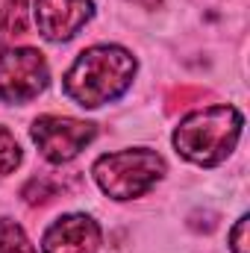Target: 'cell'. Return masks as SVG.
Instances as JSON below:
<instances>
[{
    "label": "cell",
    "instance_id": "6da1fadb",
    "mask_svg": "<svg viewBox=\"0 0 250 253\" xmlns=\"http://www.w3.org/2000/svg\"><path fill=\"white\" fill-rule=\"evenodd\" d=\"M132 74L135 59L124 47L100 44L77 56V62L65 74V94L83 109H97L124 94L132 83Z\"/></svg>",
    "mask_w": 250,
    "mask_h": 253
},
{
    "label": "cell",
    "instance_id": "7a4b0ae2",
    "mask_svg": "<svg viewBox=\"0 0 250 253\" xmlns=\"http://www.w3.org/2000/svg\"><path fill=\"white\" fill-rule=\"evenodd\" d=\"M242 112L236 106H209L191 112L174 132L177 153L194 165H218L230 156L242 135Z\"/></svg>",
    "mask_w": 250,
    "mask_h": 253
},
{
    "label": "cell",
    "instance_id": "3957f363",
    "mask_svg": "<svg viewBox=\"0 0 250 253\" xmlns=\"http://www.w3.org/2000/svg\"><path fill=\"white\" fill-rule=\"evenodd\" d=\"M165 174V162L153 150H121L106 153L94 162V180L97 186L115 200H132L150 191Z\"/></svg>",
    "mask_w": 250,
    "mask_h": 253
},
{
    "label": "cell",
    "instance_id": "277c9868",
    "mask_svg": "<svg viewBox=\"0 0 250 253\" xmlns=\"http://www.w3.org/2000/svg\"><path fill=\"white\" fill-rule=\"evenodd\" d=\"M50 71L39 50L15 47L0 56V97L6 103H27L47 88Z\"/></svg>",
    "mask_w": 250,
    "mask_h": 253
},
{
    "label": "cell",
    "instance_id": "5b68a950",
    "mask_svg": "<svg viewBox=\"0 0 250 253\" xmlns=\"http://www.w3.org/2000/svg\"><path fill=\"white\" fill-rule=\"evenodd\" d=\"M33 141L39 144L42 156L47 162H71L91 138H94V124L77 121V118H62V115H42L33 124Z\"/></svg>",
    "mask_w": 250,
    "mask_h": 253
},
{
    "label": "cell",
    "instance_id": "8992f818",
    "mask_svg": "<svg viewBox=\"0 0 250 253\" xmlns=\"http://www.w3.org/2000/svg\"><path fill=\"white\" fill-rule=\"evenodd\" d=\"M91 15H94L91 0H36L39 33L50 42L74 39Z\"/></svg>",
    "mask_w": 250,
    "mask_h": 253
},
{
    "label": "cell",
    "instance_id": "52a82bcc",
    "mask_svg": "<svg viewBox=\"0 0 250 253\" xmlns=\"http://www.w3.org/2000/svg\"><path fill=\"white\" fill-rule=\"evenodd\" d=\"M44 253H97L100 227L88 215H65L44 233Z\"/></svg>",
    "mask_w": 250,
    "mask_h": 253
},
{
    "label": "cell",
    "instance_id": "ba28073f",
    "mask_svg": "<svg viewBox=\"0 0 250 253\" xmlns=\"http://www.w3.org/2000/svg\"><path fill=\"white\" fill-rule=\"evenodd\" d=\"M27 33V0H6L0 12V47L12 44Z\"/></svg>",
    "mask_w": 250,
    "mask_h": 253
},
{
    "label": "cell",
    "instance_id": "9c48e42d",
    "mask_svg": "<svg viewBox=\"0 0 250 253\" xmlns=\"http://www.w3.org/2000/svg\"><path fill=\"white\" fill-rule=\"evenodd\" d=\"M0 253H36V248L15 221H0Z\"/></svg>",
    "mask_w": 250,
    "mask_h": 253
},
{
    "label": "cell",
    "instance_id": "30bf717a",
    "mask_svg": "<svg viewBox=\"0 0 250 253\" xmlns=\"http://www.w3.org/2000/svg\"><path fill=\"white\" fill-rule=\"evenodd\" d=\"M18 162H21V147H18V141H15V135H12L6 126H0V180H6V177L18 168Z\"/></svg>",
    "mask_w": 250,
    "mask_h": 253
},
{
    "label": "cell",
    "instance_id": "8fae6325",
    "mask_svg": "<svg viewBox=\"0 0 250 253\" xmlns=\"http://www.w3.org/2000/svg\"><path fill=\"white\" fill-rule=\"evenodd\" d=\"M59 194V183H53L50 177H33L24 191H21V197L27 200V203H47V200H53Z\"/></svg>",
    "mask_w": 250,
    "mask_h": 253
},
{
    "label": "cell",
    "instance_id": "7c38bea8",
    "mask_svg": "<svg viewBox=\"0 0 250 253\" xmlns=\"http://www.w3.org/2000/svg\"><path fill=\"white\" fill-rule=\"evenodd\" d=\"M230 242H233V253H248V218H239Z\"/></svg>",
    "mask_w": 250,
    "mask_h": 253
},
{
    "label": "cell",
    "instance_id": "4fadbf2b",
    "mask_svg": "<svg viewBox=\"0 0 250 253\" xmlns=\"http://www.w3.org/2000/svg\"><path fill=\"white\" fill-rule=\"evenodd\" d=\"M129 3H135V6H141V9H156L162 0H129Z\"/></svg>",
    "mask_w": 250,
    "mask_h": 253
}]
</instances>
